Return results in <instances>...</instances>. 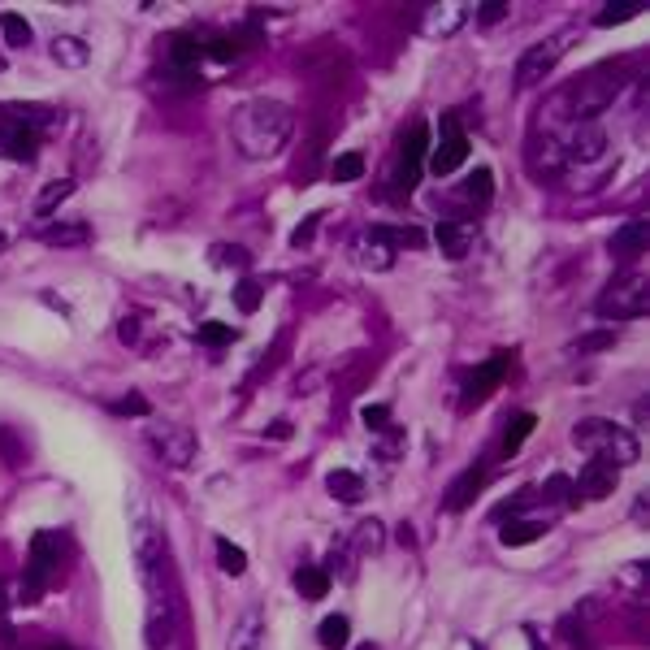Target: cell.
I'll return each mask as SVG.
<instances>
[{
	"label": "cell",
	"instance_id": "1",
	"mask_svg": "<svg viewBox=\"0 0 650 650\" xmlns=\"http://www.w3.org/2000/svg\"><path fill=\"white\" fill-rule=\"evenodd\" d=\"M295 135V113L291 104L269 100V96H252L230 113V139L247 161H273Z\"/></svg>",
	"mask_w": 650,
	"mask_h": 650
},
{
	"label": "cell",
	"instance_id": "2",
	"mask_svg": "<svg viewBox=\"0 0 650 650\" xmlns=\"http://www.w3.org/2000/svg\"><path fill=\"white\" fill-rule=\"evenodd\" d=\"M629 83V70H624L620 61H607V65H594V70L577 74L572 83H564L555 91V109L572 122H594L603 109H611V100L624 91Z\"/></svg>",
	"mask_w": 650,
	"mask_h": 650
},
{
	"label": "cell",
	"instance_id": "3",
	"mask_svg": "<svg viewBox=\"0 0 650 650\" xmlns=\"http://www.w3.org/2000/svg\"><path fill=\"white\" fill-rule=\"evenodd\" d=\"M572 442L594 455H607L611 464H633L642 455V442L637 434H629L624 425L616 421H603V416H590V421H577L572 425Z\"/></svg>",
	"mask_w": 650,
	"mask_h": 650
},
{
	"label": "cell",
	"instance_id": "4",
	"mask_svg": "<svg viewBox=\"0 0 650 650\" xmlns=\"http://www.w3.org/2000/svg\"><path fill=\"white\" fill-rule=\"evenodd\" d=\"M594 308H598V317H611V321H637V317H646V308H650V282H646V273L642 269L620 273L616 282L603 286V295H598Z\"/></svg>",
	"mask_w": 650,
	"mask_h": 650
},
{
	"label": "cell",
	"instance_id": "5",
	"mask_svg": "<svg viewBox=\"0 0 650 650\" xmlns=\"http://www.w3.org/2000/svg\"><path fill=\"white\" fill-rule=\"evenodd\" d=\"M559 152H564V169L568 165H594V161H603V152H607V130L598 126V122H572L564 135H559Z\"/></svg>",
	"mask_w": 650,
	"mask_h": 650
},
{
	"label": "cell",
	"instance_id": "6",
	"mask_svg": "<svg viewBox=\"0 0 650 650\" xmlns=\"http://www.w3.org/2000/svg\"><path fill=\"white\" fill-rule=\"evenodd\" d=\"M57 559H61V538L57 533H35L31 542V568H26V585H22V598L26 603H35L39 594L48 590V581L57 577Z\"/></svg>",
	"mask_w": 650,
	"mask_h": 650
},
{
	"label": "cell",
	"instance_id": "7",
	"mask_svg": "<svg viewBox=\"0 0 650 650\" xmlns=\"http://www.w3.org/2000/svg\"><path fill=\"white\" fill-rule=\"evenodd\" d=\"M564 48H568V35H551V39H542V44H533V48L520 52V61H516V87L520 91L542 87V78L555 70L559 57H564Z\"/></svg>",
	"mask_w": 650,
	"mask_h": 650
},
{
	"label": "cell",
	"instance_id": "8",
	"mask_svg": "<svg viewBox=\"0 0 650 650\" xmlns=\"http://www.w3.org/2000/svg\"><path fill=\"white\" fill-rule=\"evenodd\" d=\"M152 451L161 455L165 464H174V468H187L195 460V451H200V442H195L191 429H182V425H152Z\"/></svg>",
	"mask_w": 650,
	"mask_h": 650
},
{
	"label": "cell",
	"instance_id": "9",
	"mask_svg": "<svg viewBox=\"0 0 650 650\" xmlns=\"http://www.w3.org/2000/svg\"><path fill=\"white\" fill-rule=\"evenodd\" d=\"M616 486H620V464H611L607 455H590V464L572 477L577 499H607Z\"/></svg>",
	"mask_w": 650,
	"mask_h": 650
},
{
	"label": "cell",
	"instance_id": "10",
	"mask_svg": "<svg viewBox=\"0 0 650 650\" xmlns=\"http://www.w3.org/2000/svg\"><path fill=\"white\" fill-rule=\"evenodd\" d=\"M425 156H429V130L425 126H412L403 135V148H399V169H395V182L403 191H412L425 174Z\"/></svg>",
	"mask_w": 650,
	"mask_h": 650
},
{
	"label": "cell",
	"instance_id": "11",
	"mask_svg": "<svg viewBox=\"0 0 650 650\" xmlns=\"http://www.w3.org/2000/svg\"><path fill=\"white\" fill-rule=\"evenodd\" d=\"M507 369H512V356H503V351H494V356H490L486 364H477V369L468 373V382H464V399H460V403H464V412L473 408V403L486 399L490 390L507 377Z\"/></svg>",
	"mask_w": 650,
	"mask_h": 650
},
{
	"label": "cell",
	"instance_id": "12",
	"mask_svg": "<svg viewBox=\"0 0 650 650\" xmlns=\"http://www.w3.org/2000/svg\"><path fill=\"white\" fill-rule=\"evenodd\" d=\"M486 481H490V477H486V464H473V468H464V473L451 481V490L442 494V507H447V512H464V507L473 503L481 490H486Z\"/></svg>",
	"mask_w": 650,
	"mask_h": 650
},
{
	"label": "cell",
	"instance_id": "13",
	"mask_svg": "<svg viewBox=\"0 0 650 650\" xmlns=\"http://www.w3.org/2000/svg\"><path fill=\"white\" fill-rule=\"evenodd\" d=\"M468 161V139L464 135H455V139H442L434 152L425 156V169L434 178H447V174H455V169H460Z\"/></svg>",
	"mask_w": 650,
	"mask_h": 650
},
{
	"label": "cell",
	"instance_id": "14",
	"mask_svg": "<svg viewBox=\"0 0 650 650\" xmlns=\"http://www.w3.org/2000/svg\"><path fill=\"white\" fill-rule=\"evenodd\" d=\"M0 156H5V161H31L35 156V130L0 117Z\"/></svg>",
	"mask_w": 650,
	"mask_h": 650
},
{
	"label": "cell",
	"instance_id": "15",
	"mask_svg": "<svg viewBox=\"0 0 650 650\" xmlns=\"http://www.w3.org/2000/svg\"><path fill=\"white\" fill-rule=\"evenodd\" d=\"M356 260L364 269H373V273H386L390 265H395V247H390L377 230H364V239L356 243Z\"/></svg>",
	"mask_w": 650,
	"mask_h": 650
},
{
	"label": "cell",
	"instance_id": "16",
	"mask_svg": "<svg viewBox=\"0 0 650 650\" xmlns=\"http://www.w3.org/2000/svg\"><path fill=\"white\" fill-rule=\"evenodd\" d=\"M204 61V48L195 35H169V70L174 74H195Z\"/></svg>",
	"mask_w": 650,
	"mask_h": 650
},
{
	"label": "cell",
	"instance_id": "17",
	"mask_svg": "<svg viewBox=\"0 0 650 650\" xmlns=\"http://www.w3.org/2000/svg\"><path fill=\"white\" fill-rule=\"evenodd\" d=\"M48 57L61 65V70H83V65L91 61V48L83 44L78 35H52L48 44Z\"/></svg>",
	"mask_w": 650,
	"mask_h": 650
},
{
	"label": "cell",
	"instance_id": "18",
	"mask_svg": "<svg viewBox=\"0 0 650 650\" xmlns=\"http://www.w3.org/2000/svg\"><path fill=\"white\" fill-rule=\"evenodd\" d=\"M646 221H629V226H620L616 234H611V256H616V260H637V256H642L646 252Z\"/></svg>",
	"mask_w": 650,
	"mask_h": 650
},
{
	"label": "cell",
	"instance_id": "19",
	"mask_svg": "<svg viewBox=\"0 0 650 650\" xmlns=\"http://www.w3.org/2000/svg\"><path fill=\"white\" fill-rule=\"evenodd\" d=\"M434 239H438V247H442V252H447L451 260H460V256L473 252V226H460V221H438Z\"/></svg>",
	"mask_w": 650,
	"mask_h": 650
},
{
	"label": "cell",
	"instance_id": "20",
	"mask_svg": "<svg viewBox=\"0 0 650 650\" xmlns=\"http://www.w3.org/2000/svg\"><path fill=\"white\" fill-rule=\"evenodd\" d=\"M0 117H9V122H18V126H26V130H35V135H39L44 126L57 122V109H48V104H5Z\"/></svg>",
	"mask_w": 650,
	"mask_h": 650
},
{
	"label": "cell",
	"instance_id": "21",
	"mask_svg": "<svg viewBox=\"0 0 650 650\" xmlns=\"http://www.w3.org/2000/svg\"><path fill=\"white\" fill-rule=\"evenodd\" d=\"M87 239H91V230L83 221H52L48 230H39V243H48V247H83Z\"/></svg>",
	"mask_w": 650,
	"mask_h": 650
},
{
	"label": "cell",
	"instance_id": "22",
	"mask_svg": "<svg viewBox=\"0 0 650 650\" xmlns=\"http://www.w3.org/2000/svg\"><path fill=\"white\" fill-rule=\"evenodd\" d=\"M325 486H330L334 499H343V503H360L364 499V477L360 473H351V468H334L330 477H325Z\"/></svg>",
	"mask_w": 650,
	"mask_h": 650
},
{
	"label": "cell",
	"instance_id": "23",
	"mask_svg": "<svg viewBox=\"0 0 650 650\" xmlns=\"http://www.w3.org/2000/svg\"><path fill=\"white\" fill-rule=\"evenodd\" d=\"M347 546H351L356 555H382V546H386V529H382V520H360Z\"/></svg>",
	"mask_w": 650,
	"mask_h": 650
},
{
	"label": "cell",
	"instance_id": "24",
	"mask_svg": "<svg viewBox=\"0 0 650 650\" xmlns=\"http://www.w3.org/2000/svg\"><path fill=\"white\" fill-rule=\"evenodd\" d=\"M464 18H468V5H438L425 13V26L434 35H455L464 26Z\"/></svg>",
	"mask_w": 650,
	"mask_h": 650
},
{
	"label": "cell",
	"instance_id": "25",
	"mask_svg": "<svg viewBox=\"0 0 650 650\" xmlns=\"http://www.w3.org/2000/svg\"><path fill=\"white\" fill-rule=\"evenodd\" d=\"M260 633H265V620H260L256 611H243L239 624L230 629V650H256Z\"/></svg>",
	"mask_w": 650,
	"mask_h": 650
},
{
	"label": "cell",
	"instance_id": "26",
	"mask_svg": "<svg viewBox=\"0 0 650 650\" xmlns=\"http://www.w3.org/2000/svg\"><path fill=\"white\" fill-rule=\"evenodd\" d=\"M542 533H546L542 520H503L499 538H503V546H529V542H538Z\"/></svg>",
	"mask_w": 650,
	"mask_h": 650
},
{
	"label": "cell",
	"instance_id": "27",
	"mask_svg": "<svg viewBox=\"0 0 650 650\" xmlns=\"http://www.w3.org/2000/svg\"><path fill=\"white\" fill-rule=\"evenodd\" d=\"M455 200H464V204H490L494 200V174L490 169H473V178L464 182L460 187V195H455Z\"/></svg>",
	"mask_w": 650,
	"mask_h": 650
},
{
	"label": "cell",
	"instance_id": "28",
	"mask_svg": "<svg viewBox=\"0 0 650 650\" xmlns=\"http://www.w3.org/2000/svg\"><path fill=\"white\" fill-rule=\"evenodd\" d=\"M208 265L213 269H247L252 265V252L239 243H213L208 247Z\"/></svg>",
	"mask_w": 650,
	"mask_h": 650
},
{
	"label": "cell",
	"instance_id": "29",
	"mask_svg": "<svg viewBox=\"0 0 650 650\" xmlns=\"http://www.w3.org/2000/svg\"><path fill=\"white\" fill-rule=\"evenodd\" d=\"M295 590H299V598H308V603H321V598L330 594V577H325L321 568H299L295 572Z\"/></svg>",
	"mask_w": 650,
	"mask_h": 650
},
{
	"label": "cell",
	"instance_id": "30",
	"mask_svg": "<svg viewBox=\"0 0 650 650\" xmlns=\"http://www.w3.org/2000/svg\"><path fill=\"white\" fill-rule=\"evenodd\" d=\"M347 637H351V620H347V616H325V620L317 624V642H321L325 650H343Z\"/></svg>",
	"mask_w": 650,
	"mask_h": 650
},
{
	"label": "cell",
	"instance_id": "31",
	"mask_svg": "<svg viewBox=\"0 0 650 650\" xmlns=\"http://www.w3.org/2000/svg\"><path fill=\"white\" fill-rule=\"evenodd\" d=\"M533 429H538V416L533 412H520V416H512V425L503 429V455H516L520 451V442H525Z\"/></svg>",
	"mask_w": 650,
	"mask_h": 650
},
{
	"label": "cell",
	"instance_id": "32",
	"mask_svg": "<svg viewBox=\"0 0 650 650\" xmlns=\"http://www.w3.org/2000/svg\"><path fill=\"white\" fill-rule=\"evenodd\" d=\"M325 577L330 581H351V546L347 542H334L330 555H325Z\"/></svg>",
	"mask_w": 650,
	"mask_h": 650
},
{
	"label": "cell",
	"instance_id": "33",
	"mask_svg": "<svg viewBox=\"0 0 650 650\" xmlns=\"http://www.w3.org/2000/svg\"><path fill=\"white\" fill-rule=\"evenodd\" d=\"M0 35H5L9 48H26L31 44V22H26L22 13H5V18H0Z\"/></svg>",
	"mask_w": 650,
	"mask_h": 650
},
{
	"label": "cell",
	"instance_id": "34",
	"mask_svg": "<svg viewBox=\"0 0 650 650\" xmlns=\"http://www.w3.org/2000/svg\"><path fill=\"white\" fill-rule=\"evenodd\" d=\"M70 191H74V178H57V182H48V187L35 195V213H39V217L52 213V208H57V204H61Z\"/></svg>",
	"mask_w": 650,
	"mask_h": 650
},
{
	"label": "cell",
	"instance_id": "35",
	"mask_svg": "<svg viewBox=\"0 0 650 650\" xmlns=\"http://www.w3.org/2000/svg\"><path fill=\"white\" fill-rule=\"evenodd\" d=\"M330 178L334 182H356V178H364V156L360 152L334 156V161H330Z\"/></svg>",
	"mask_w": 650,
	"mask_h": 650
},
{
	"label": "cell",
	"instance_id": "36",
	"mask_svg": "<svg viewBox=\"0 0 650 650\" xmlns=\"http://www.w3.org/2000/svg\"><path fill=\"white\" fill-rule=\"evenodd\" d=\"M373 230L382 234L390 247H399V243H403V247H425V243H429V234L416 230V226H403V230H399V226H373Z\"/></svg>",
	"mask_w": 650,
	"mask_h": 650
},
{
	"label": "cell",
	"instance_id": "37",
	"mask_svg": "<svg viewBox=\"0 0 650 650\" xmlns=\"http://www.w3.org/2000/svg\"><path fill=\"white\" fill-rule=\"evenodd\" d=\"M217 568L230 572V577H239V572H247V555L230 538H217Z\"/></svg>",
	"mask_w": 650,
	"mask_h": 650
},
{
	"label": "cell",
	"instance_id": "38",
	"mask_svg": "<svg viewBox=\"0 0 650 650\" xmlns=\"http://www.w3.org/2000/svg\"><path fill=\"white\" fill-rule=\"evenodd\" d=\"M260 295H265V286H260L256 278H243L239 286H234V304H239L243 312H256L260 308Z\"/></svg>",
	"mask_w": 650,
	"mask_h": 650
},
{
	"label": "cell",
	"instance_id": "39",
	"mask_svg": "<svg viewBox=\"0 0 650 650\" xmlns=\"http://www.w3.org/2000/svg\"><path fill=\"white\" fill-rule=\"evenodd\" d=\"M542 499L546 503H564V499H577V490H572V477L568 473H555L551 481L542 486Z\"/></svg>",
	"mask_w": 650,
	"mask_h": 650
},
{
	"label": "cell",
	"instance_id": "40",
	"mask_svg": "<svg viewBox=\"0 0 650 650\" xmlns=\"http://www.w3.org/2000/svg\"><path fill=\"white\" fill-rule=\"evenodd\" d=\"M637 13H642V5H607V9H598L594 26H620V22H633Z\"/></svg>",
	"mask_w": 650,
	"mask_h": 650
},
{
	"label": "cell",
	"instance_id": "41",
	"mask_svg": "<svg viewBox=\"0 0 650 650\" xmlns=\"http://www.w3.org/2000/svg\"><path fill=\"white\" fill-rule=\"evenodd\" d=\"M234 338L239 334H234L230 325H221V321H204L200 325V343H208V347H226V343H234Z\"/></svg>",
	"mask_w": 650,
	"mask_h": 650
},
{
	"label": "cell",
	"instance_id": "42",
	"mask_svg": "<svg viewBox=\"0 0 650 650\" xmlns=\"http://www.w3.org/2000/svg\"><path fill=\"white\" fill-rule=\"evenodd\" d=\"M109 412H113V416H148V399L130 390V395H122V399L109 403Z\"/></svg>",
	"mask_w": 650,
	"mask_h": 650
},
{
	"label": "cell",
	"instance_id": "43",
	"mask_svg": "<svg viewBox=\"0 0 650 650\" xmlns=\"http://www.w3.org/2000/svg\"><path fill=\"white\" fill-rule=\"evenodd\" d=\"M607 347H616V330H594L577 343V351H607Z\"/></svg>",
	"mask_w": 650,
	"mask_h": 650
},
{
	"label": "cell",
	"instance_id": "44",
	"mask_svg": "<svg viewBox=\"0 0 650 650\" xmlns=\"http://www.w3.org/2000/svg\"><path fill=\"white\" fill-rule=\"evenodd\" d=\"M503 18H507V5H503V0H490V5L477 9V26H494V22H503Z\"/></svg>",
	"mask_w": 650,
	"mask_h": 650
},
{
	"label": "cell",
	"instance_id": "45",
	"mask_svg": "<svg viewBox=\"0 0 650 650\" xmlns=\"http://www.w3.org/2000/svg\"><path fill=\"white\" fill-rule=\"evenodd\" d=\"M360 416H364V425H369V429H386L390 425V408H386V403H369Z\"/></svg>",
	"mask_w": 650,
	"mask_h": 650
},
{
	"label": "cell",
	"instance_id": "46",
	"mask_svg": "<svg viewBox=\"0 0 650 650\" xmlns=\"http://www.w3.org/2000/svg\"><path fill=\"white\" fill-rule=\"evenodd\" d=\"M321 226V213H312V217H304V226H295V234H291V247H308L312 243V230Z\"/></svg>",
	"mask_w": 650,
	"mask_h": 650
},
{
	"label": "cell",
	"instance_id": "47",
	"mask_svg": "<svg viewBox=\"0 0 650 650\" xmlns=\"http://www.w3.org/2000/svg\"><path fill=\"white\" fill-rule=\"evenodd\" d=\"M0 447H5V460H9V464H22V455H26V451H18V438H13L9 429L0 434Z\"/></svg>",
	"mask_w": 650,
	"mask_h": 650
},
{
	"label": "cell",
	"instance_id": "48",
	"mask_svg": "<svg viewBox=\"0 0 650 650\" xmlns=\"http://www.w3.org/2000/svg\"><path fill=\"white\" fill-rule=\"evenodd\" d=\"M139 317H130V321H122V325H117V338H122V343H139Z\"/></svg>",
	"mask_w": 650,
	"mask_h": 650
},
{
	"label": "cell",
	"instance_id": "49",
	"mask_svg": "<svg viewBox=\"0 0 650 650\" xmlns=\"http://www.w3.org/2000/svg\"><path fill=\"white\" fill-rule=\"evenodd\" d=\"M269 434H273V438H286V434H291V425H286V421H273Z\"/></svg>",
	"mask_w": 650,
	"mask_h": 650
},
{
	"label": "cell",
	"instance_id": "50",
	"mask_svg": "<svg viewBox=\"0 0 650 650\" xmlns=\"http://www.w3.org/2000/svg\"><path fill=\"white\" fill-rule=\"evenodd\" d=\"M5 611H9V585L0 581V620H5Z\"/></svg>",
	"mask_w": 650,
	"mask_h": 650
},
{
	"label": "cell",
	"instance_id": "51",
	"mask_svg": "<svg viewBox=\"0 0 650 650\" xmlns=\"http://www.w3.org/2000/svg\"><path fill=\"white\" fill-rule=\"evenodd\" d=\"M44 650H74V646H65V642H52V646H44Z\"/></svg>",
	"mask_w": 650,
	"mask_h": 650
},
{
	"label": "cell",
	"instance_id": "52",
	"mask_svg": "<svg viewBox=\"0 0 650 650\" xmlns=\"http://www.w3.org/2000/svg\"><path fill=\"white\" fill-rule=\"evenodd\" d=\"M360 650H377V646H369V642H364V646H360Z\"/></svg>",
	"mask_w": 650,
	"mask_h": 650
},
{
	"label": "cell",
	"instance_id": "53",
	"mask_svg": "<svg viewBox=\"0 0 650 650\" xmlns=\"http://www.w3.org/2000/svg\"><path fill=\"white\" fill-rule=\"evenodd\" d=\"M0 70H5V61H0Z\"/></svg>",
	"mask_w": 650,
	"mask_h": 650
}]
</instances>
